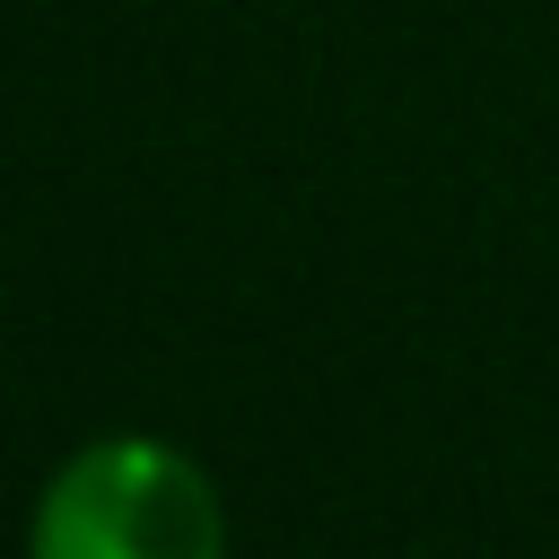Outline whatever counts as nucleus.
Masks as SVG:
<instances>
[{"mask_svg": "<svg viewBox=\"0 0 559 559\" xmlns=\"http://www.w3.org/2000/svg\"><path fill=\"white\" fill-rule=\"evenodd\" d=\"M26 559H227V515L183 445L96 437L44 480Z\"/></svg>", "mask_w": 559, "mask_h": 559, "instance_id": "obj_1", "label": "nucleus"}]
</instances>
